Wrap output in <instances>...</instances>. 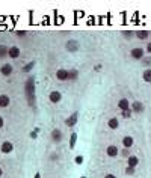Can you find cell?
Returning <instances> with one entry per match:
<instances>
[{
    "label": "cell",
    "mask_w": 151,
    "mask_h": 178,
    "mask_svg": "<svg viewBox=\"0 0 151 178\" xmlns=\"http://www.w3.org/2000/svg\"><path fill=\"white\" fill-rule=\"evenodd\" d=\"M24 92H26V98L30 107H35V77H27L26 83H24Z\"/></svg>",
    "instance_id": "6da1fadb"
},
{
    "label": "cell",
    "mask_w": 151,
    "mask_h": 178,
    "mask_svg": "<svg viewBox=\"0 0 151 178\" xmlns=\"http://www.w3.org/2000/svg\"><path fill=\"white\" fill-rule=\"evenodd\" d=\"M79 47H80V44H79L77 39H68V41L65 42V50H67L68 53H76V52L79 50Z\"/></svg>",
    "instance_id": "7a4b0ae2"
},
{
    "label": "cell",
    "mask_w": 151,
    "mask_h": 178,
    "mask_svg": "<svg viewBox=\"0 0 151 178\" xmlns=\"http://www.w3.org/2000/svg\"><path fill=\"white\" fill-rule=\"evenodd\" d=\"M130 56H132L133 59H136V60H142V59H144V56H145V50H144V48H141V47L132 48V50H130Z\"/></svg>",
    "instance_id": "3957f363"
},
{
    "label": "cell",
    "mask_w": 151,
    "mask_h": 178,
    "mask_svg": "<svg viewBox=\"0 0 151 178\" xmlns=\"http://www.w3.org/2000/svg\"><path fill=\"white\" fill-rule=\"evenodd\" d=\"M50 137H52V142L59 143V142H62V139H64V133L59 128H53L52 133H50Z\"/></svg>",
    "instance_id": "277c9868"
},
{
    "label": "cell",
    "mask_w": 151,
    "mask_h": 178,
    "mask_svg": "<svg viewBox=\"0 0 151 178\" xmlns=\"http://www.w3.org/2000/svg\"><path fill=\"white\" fill-rule=\"evenodd\" d=\"M48 100H50V103L57 104V103H60V100H62V94H60L59 91H52V92L48 94Z\"/></svg>",
    "instance_id": "5b68a950"
},
{
    "label": "cell",
    "mask_w": 151,
    "mask_h": 178,
    "mask_svg": "<svg viewBox=\"0 0 151 178\" xmlns=\"http://www.w3.org/2000/svg\"><path fill=\"white\" fill-rule=\"evenodd\" d=\"M0 151H2L3 154H9V153H12V151H14V143L9 142V141H5V142L0 145Z\"/></svg>",
    "instance_id": "8992f818"
},
{
    "label": "cell",
    "mask_w": 151,
    "mask_h": 178,
    "mask_svg": "<svg viewBox=\"0 0 151 178\" xmlns=\"http://www.w3.org/2000/svg\"><path fill=\"white\" fill-rule=\"evenodd\" d=\"M56 79L59 82H65V80H68V70H65V68H59L56 71Z\"/></svg>",
    "instance_id": "52a82bcc"
},
{
    "label": "cell",
    "mask_w": 151,
    "mask_h": 178,
    "mask_svg": "<svg viewBox=\"0 0 151 178\" xmlns=\"http://www.w3.org/2000/svg\"><path fill=\"white\" fill-rule=\"evenodd\" d=\"M130 110H132L133 113H142L144 112V104L141 101H133L132 104H130Z\"/></svg>",
    "instance_id": "ba28073f"
},
{
    "label": "cell",
    "mask_w": 151,
    "mask_h": 178,
    "mask_svg": "<svg viewBox=\"0 0 151 178\" xmlns=\"http://www.w3.org/2000/svg\"><path fill=\"white\" fill-rule=\"evenodd\" d=\"M20 54H21V52H20V48L17 47V45L9 47V50H8V56H9L11 59H17V57H20Z\"/></svg>",
    "instance_id": "9c48e42d"
},
{
    "label": "cell",
    "mask_w": 151,
    "mask_h": 178,
    "mask_svg": "<svg viewBox=\"0 0 151 178\" xmlns=\"http://www.w3.org/2000/svg\"><path fill=\"white\" fill-rule=\"evenodd\" d=\"M106 154H107L109 157H116V156L119 154V149H118L116 145H109V146L106 148Z\"/></svg>",
    "instance_id": "30bf717a"
},
{
    "label": "cell",
    "mask_w": 151,
    "mask_h": 178,
    "mask_svg": "<svg viewBox=\"0 0 151 178\" xmlns=\"http://www.w3.org/2000/svg\"><path fill=\"white\" fill-rule=\"evenodd\" d=\"M12 71H14V67L11 65V64H5L2 68H0V72H2V75H11L12 74Z\"/></svg>",
    "instance_id": "8fae6325"
},
{
    "label": "cell",
    "mask_w": 151,
    "mask_h": 178,
    "mask_svg": "<svg viewBox=\"0 0 151 178\" xmlns=\"http://www.w3.org/2000/svg\"><path fill=\"white\" fill-rule=\"evenodd\" d=\"M77 119H79V116H77V112H76L73 115H70V118L65 119V125H67V127H74V125L77 124Z\"/></svg>",
    "instance_id": "7c38bea8"
},
{
    "label": "cell",
    "mask_w": 151,
    "mask_h": 178,
    "mask_svg": "<svg viewBox=\"0 0 151 178\" xmlns=\"http://www.w3.org/2000/svg\"><path fill=\"white\" fill-rule=\"evenodd\" d=\"M133 143H134V139H133L132 136H124V137H122V146H124V148L130 149L133 146Z\"/></svg>",
    "instance_id": "4fadbf2b"
},
{
    "label": "cell",
    "mask_w": 151,
    "mask_h": 178,
    "mask_svg": "<svg viewBox=\"0 0 151 178\" xmlns=\"http://www.w3.org/2000/svg\"><path fill=\"white\" fill-rule=\"evenodd\" d=\"M130 101L127 100V98H121L119 101H118V107L121 109V110H127V109H130Z\"/></svg>",
    "instance_id": "5bb4252c"
},
{
    "label": "cell",
    "mask_w": 151,
    "mask_h": 178,
    "mask_svg": "<svg viewBox=\"0 0 151 178\" xmlns=\"http://www.w3.org/2000/svg\"><path fill=\"white\" fill-rule=\"evenodd\" d=\"M9 103H11V98H9V95H6V94H2V95H0V107H8V106H9Z\"/></svg>",
    "instance_id": "9a60e30c"
},
{
    "label": "cell",
    "mask_w": 151,
    "mask_h": 178,
    "mask_svg": "<svg viewBox=\"0 0 151 178\" xmlns=\"http://www.w3.org/2000/svg\"><path fill=\"white\" fill-rule=\"evenodd\" d=\"M137 164H139V159H137L136 156H130V157L127 159V166H130V168H134V169H136Z\"/></svg>",
    "instance_id": "2e32d148"
},
{
    "label": "cell",
    "mask_w": 151,
    "mask_h": 178,
    "mask_svg": "<svg viewBox=\"0 0 151 178\" xmlns=\"http://www.w3.org/2000/svg\"><path fill=\"white\" fill-rule=\"evenodd\" d=\"M148 36H150V30L142 29V30H137L136 32V38L137 39H148Z\"/></svg>",
    "instance_id": "e0dca14e"
},
{
    "label": "cell",
    "mask_w": 151,
    "mask_h": 178,
    "mask_svg": "<svg viewBox=\"0 0 151 178\" xmlns=\"http://www.w3.org/2000/svg\"><path fill=\"white\" fill-rule=\"evenodd\" d=\"M107 127H109V128H112V130H116V128L119 127V121H118V118H115V116L110 118V119L107 121Z\"/></svg>",
    "instance_id": "ac0fdd59"
},
{
    "label": "cell",
    "mask_w": 151,
    "mask_h": 178,
    "mask_svg": "<svg viewBox=\"0 0 151 178\" xmlns=\"http://www.w3.org/2000/svg\"><path fill=\"white\" fill-rule=\"evenodd\" d=\"M77 77H79V71L76 68L68 70V80H77Z\"/></svg>",
    "instance_id": "d6986e66"
},
{
    "label": "cell",
    "mask_w": 151,
    "mask_h": 178,
    "mask_svg": "<svg viewBox=\"0 0 151 178\" xmlns=\"http://www.w3.org/2000/svg\"><path fill=\"white\" fill-rule=\"evenodd\" d=\"M76 142H77V133H71V136H70V149L76 148Z\"/></svg>",
    "instance_id": "ffe728a7"
},
{
    "label": "cell",
    "mask_w": 151,
    "mask_h": 178,
    "mask_svg": "<svg viewBox=\"0 0 151 178\" xmlns=\"http://www.w3.org/2000/svg\"><path fill=\"white\" fill-rule=\"evenodd\" d=\"M142 80L147 83H151V70H145L142 72Z\"/></svg>",
    "instance_id": "44dd1931"
},
{
    "label": "cell",
    "mask_w": 151,
    "mask_h": 178,
    "mask_svg": "<svg viewBox=\"0 0 151 178\" xmlns=\"http://www.w3.org/2000/svg\"><path fill=\"white\" fill-rule=\"evenodd\" d=\"M8 50H9V47H6V45H0V59L8 56Z\"/></svg>",
    "instance_id": "7402d4cb"
},
{
    "label": "cell",
    "mask_w": 151,
    "mask_h": 178,
    "mask_svg": "<svg viewBox=\"0 0 151 178\" xmlns=\"http://www.w3.org/2000/svg\"><path fill=\"white\" fill-rule=\"evenodd\" d=\"M132 110L130 109H127V110H121V116L124 118V119H129V118H132Z\"/></svg>",
    "instance_id": "603a6c76"
},
{
    "label": "cell",
    "mask_w": 151,
    "mask_h": 178,
    "mask_svg": "<svg viewBox=\"0 0 151 178\" xmlns=\"http://www.w3.org/2000/svg\"><path fill=\"white\" fill-rule=\"evenodd\" d=\"M33 67H35V62L32 60V62H29V64H27L26 67H23V71H24V72H29V71H32V68H33Z\"/></svg>",
    "instance_id": "cb8c5ba5"
},
{
    "label": "cell",
    "mask_w": 151,
    "mask_h": 178,
    "mask_svg": "<svg viewBox=\"0 0 151 178\" xmlns=\"http://www.w3.org/2000/svg\"><path fill=\"white\" fill-rule=\"evenodd\" d=\"M83 160H85V157H83V156H76V157H74V163H76V164H82Z\"/></svg>",
    "instance_id": "d4e9b609"
},
{
    "label": "cell",
    "mask_w": 151,
    "mask_h": 178,
    "mask_svg": "<svg viewBox=\"0 0 151 178\" xmlns=\"http://www.w3.org/2000/svg\"><path fill=\"white\" fill-rule=\"evenodd\" d=\"M119 153H121L124 157H127V159L132 156V151H130V149H127V148H124V149H122V151H119Z\"/></svg>",
    "instance_id": "484cf974"
},
{
    "label": "cell",
    "mask_w": 151,
    "mask_h": 178,
    "mask_svg": "<svg viewBox=\"0 0 151 178\" xmlns=\"http://www.w3.org/2000/svg\"><path fill=\"white\" fill-rule=\"evenodd\" d=\"M134 172H136V169H134V168H130V166H127V168H126V175H133Z\"/></svg>",
    "instance_id": "4316f807"
},
{
    "label": "cell",
    "mask_w": 151,
    "mask_h": 178,
    "mask_svg": "<svg viewBox=\"0 0 151 178\" xmlns=\"http://www.w3.org/2000/svg\"><path fill=\"white\" fill-rule=\"evenodd\" d=\"M38 133H39V128H35V130H33V131H32V133H30V137H32V139H37V136H38Z\"/></svg>",
    "instance_id": "83f0119b"
},
{
    "label": "cell",
    "mask_w": 151,
    "mask_h": 178,
    "mask_svg": "<svg viewBox=\"0 0 151 178\" xmlns=\"http://www.w3.org/2000/svg\"><path fill=\"white\" fill-rule=\"evenodd\" d=\"M122 35L126 36V38H132L133 32H132V30H122Z\"/></svg>",
    "instance_id": "f1b7e54d"
},
{
    "label": "cell",
    "mask_w": 151,
    "mask_h": 178,
    "mask_svg": "<svg viewBox=\"0 0 151 178\" xmlns=\"http://www.w3.org/2000/svg\"><path fill=\"white\" fill-rule=\"evenodd\" d=\"M15 33H17L18 36H26L27 35V30H17Z\"/></svg>",
    "instance_id": "f546056e"
},
{
    "label": "cell",
    "mask_w": 151,
    "mask_h": 178,
    "mask_svg": "<svg viewBox=\"0 0 151 178\" xmlns=\"http://www.w3.org/2000/svg\"><path fill=\"white\" fill-rule=\"evenodd\" d=\"M145 52L148 54H151V42H147V48H145Z\"/></svg>",
    "instance_id": "4dcf8cb0"
},
{
    "label": "cell",
    "mask_w": 151,
    "mask_h": 178,
    "mask_svg": "<svg viewBox=\"0 0 151 178\" xmlns=\"http://www.w3.org/2000/svg\"><path fill=\"white\" fill-rule=\"evenodd\" d=\"M142 62H144V65H150L151 59H150V57H148V59H145V57H144V59H142Z\"/></svg>",
    "instance_id": "1f68e13d"
},
{
    "label": "cell",
    "mask_w": 151,
    "mask_h": 178,
    "mask_svg": "<svg viewBox=\"0 0 151 178\" xmlns=\"http://www.w3.org/2000/svg\"><path fill=\"white\" fill-rule=\"evenodd\" d=\"M94 71H101V65H100V64L94 65Z\"/></svg>",
    "instance_id": "d6a6232c"
},
{
    "label": "cell",
    "mask_w": 151,
    "mask_h": 178,
    "mask_svg": "<svg viewBox=\"0 0 151 178\" xmlns=\"http://www.w3.org/2000/svg\"><path fill=\"white\" fill-rule=\"evenodd\" d=\"M3 125H5V119L3 116H0V128H3Z\"/></svg>",
    "instance_id": "836d02e7"
},
{
    "label": "cell",
    "mask_w": 151,
    "mask_h": 178,
    "mask_svg": "<svg viewBox=\"0 0 151 178\" xmlns=\"http://www.w3.org/2000/svg\"><path fill=\"white\" fill-rule=\"evenodd\" d=\"M104 178H116V175H113V174H106Z\"/></svg>",
    "instance_id": "e575fe53"
},
{
    "label": "cell",
    "mask_w": 151,
    "mask_h": 178,
    "mask_svg": "<svg viewBox=\"0 0 151 178\" xmlns=\"http://www.w3.org/2000/svg\"><path fill=\"white\" fill-rule=\"evenodd\" d=\"M33 178H41V174H39V172H37V174H35V177Z\"/></svg>",
    "instance_id": "d590c367"
},
{
    "label": "cell",
    "mask_w": 151,
    "mask_h": 178,
    "mask_svg": "<svg viewBox=\"0 0 151 178\" xmlns=\"http://www.w3.org/2000/svg\"><path fill=\"white\" fill-rule=\"evenodd\" d=\"M2 175H3V169L0 168V177H2Z\"/></svg>",
    "instance_id": "8d00e7d4"
},
{
    "label": "cell",
    "mask_w": 151,
    "mask_h": 178,
    "mask_svg": "<svg viewBox=\"0 0 151 178\" xmlns=\"http://www.w3.org/2000/svg\"><path fill=\"white\" fill-rule=\"evenodd\" d=\"M80 178H88V177H86V175H82V177H80Z\"/></svg>",
    "instance_id": "74e56055"
}]
</instances>
